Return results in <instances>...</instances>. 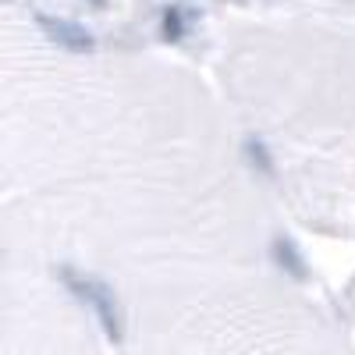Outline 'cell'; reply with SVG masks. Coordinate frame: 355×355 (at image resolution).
Masks as SVG:
<instances>
[{
	"mask_svg": "<svg viewBox=\"0 0 355 355\" xmlns=\"http://www.w3.org/2000/svg\"><path fill=\"white\" fill-rule=\"evenodd\" d=\"M245 160H249V167L256 171V174H263V178H277V164H274V157H270V150L259 142V139H245Z\"/></svg>",
	"mask_w": 355,
	"mask_h": 355,
	"instance_id": "277c9868",
	"label": "cell"
},
{
	"mask_svg": "<svg viewBox=\"0 0 355 355\" xmlns=\"http://www.w3.org/2000/svg\"><path fill=\"white\" fill-rule=\"evenodd\" d=\"M93 4H103V0H93Z\"/></svg>",
	"mask_w": 355,
	"mask_h": 355,
	"instance_id": "8992f818",
	"label": "cell"
},
{
	"mask_svg": "<svg viewBox=\"0 0 355 355\" xmlns=\"http://www.w3.org/2000/svg\"><path fill=\"white\" fill-rule=\"evenodd\" d=\"M36 25L46 33V40H53L57 46H64V50H75V53H89L96 46L93 33H85L82 25H71L64 18H50V15H36Z\"/></svg>",
	"mask_w": 355,
	"mask_h": 355,
	"instance_id": "7a4b0ae2",
	"label": "cell"
},
{
	"mask_svg": "<svg viewBox=\"0 0 355 355\" xmlns=\"http://www.w3.org/2000/svg\"><path fill=\"white\" fill-rule=\"evenodd\" d=\"M270 256H274V263L281 266L284 274H291L295 281H306V259H302V252H299V245H295L288 234H277L274 239V245H270Z\"/></svg>",
	"mask_w": 355,
	"mask_h": 355,
	"instance_id": "3957f363",
	"label": "cell"
},
{
	"mask_svg": "<svg viewBox=\"0 0 355 355\" xmlns=\"http://www.w3.org/2000/svg\"><path fill=\"white\" fill-rule=\"evenodd\" d=\"M57 277H61V284H64L71 295H78L82 302H89V309L96 313L100 327H103V334H107L110 341H121V338H125V320H121V306H117V295H114L103 281L85 277V274L71 270V266H61V270H57Z\"/></svg>",
	"mask_w": 355,
	"mask_h": 355,
	"instance_id": "6da1fadb",
	"label": "cell"
},
{
	"mask_svg": "<svg viewBox=\"0 0 355 355\" xmlns=\"http://www.w3.org/2000/svg\"><path fill=\"white\" fill-rule=\"evenodd\" d=\"M185 28H189V15L182 8H164V15H160V36L164 40L178 43L185 36Z\"/></svg>",
	"mask_w": 355,
	"mask_h": 355,
	"instance_id": "5b68a950",
	"label": "cell"
}]
</instances>
